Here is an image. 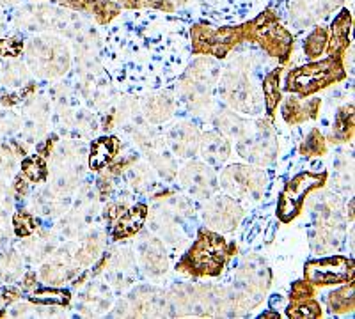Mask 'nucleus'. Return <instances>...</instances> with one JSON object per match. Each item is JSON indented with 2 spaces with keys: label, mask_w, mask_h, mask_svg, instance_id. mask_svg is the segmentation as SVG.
Masks as SVG:
<instances>
[{
  "label": "nucleus",
  "mask_w": 355,
  "mask_h": 319,
  "mask_svg": "<svg viewBox=\"0 0 355 319\" xmlns=\"http://www.w3.org/2000/svg\"><path fill=\"white\" fill-rule=\"evenodd\" d=\"M21 176L28 183H43L49 178V167L44 163V158L40 154L27 156L21 162Z\"/></svg>",
  "instance_id": "obj_31"
},
{
  "label": "nucleus",
  "mask_w": 355,
  "mask_h": 319,
  "mask_svg": "<svg viewBox=\"0 0 355 319\" xmlns=\"http://www.w3.org/2000/svg\"><path fill=\"white\" fill-rule=\"evenodd\" d=\"M121 144L116 137H100L89 147V169L98 172L112 163Z\"/></svg>",
  "instance_id": "obj_24"
},
{
  "label": "nucleus",
  "mask_w": 355,
  "mask_h": 319,
  "mask_svg": "<svg viewBox=\"0 0 355 319\" xmlns=\"http://www.w3.org/2000/svg\"><path fill=\"white\" fill-rule=\"evenodd\" d=\"M218 181L231 197L258 201L265 190L266 176L263 170L256 169V167L230 165L222 170Z\"/></svg>",
  "instance_id": "obj_9"
},
{
  "label": "nucleus",
  "mask_w": 355,
  "mask_h": 319,
  "mask_svg": "<svg viewBox=\"0 0 355 319\" xmlns=\"http://www.w3.org/2000/svg\"><path fill=\"white\" fill-rule=\"evenodd\" d=\"M142 113L153 125L166 121L173 113V100L167 96H151L144 101L142 105Z\"/></svg>",
  "instance_id": "obj_26"
},
{
  "label": "nucleus",
  "mask_w": 355,
  "mask_h": 319,
  "mask_svg": "<svg viewBox=\"0 0 355 319\" xmlns=\"http://www.w3.org/2000/svg\"><path fill=\"white\" fill-rule=\"evenodd\" d=\"M178 2H185V0H178Z\"/></svg>",
  "instance_id": "obj_45"
},
{
  "label": "nucleus",
  "mask_w": 355,
  "mask_h": 319,
  "mask_svg": "<svg viewBox=\"0 0 355 319\" xmlns=\"http://www.w3.org/2000/svg\"><path fill=\"white\" fill-rule=\"evenodd\" d=\"M239 153L243 158H249L252 162L268 163L275 156V140L268 126H263V122H258L254 134H249L242 137V140L236 146Z\"/></svg>",
  "instance_id": "obj_12"
},
{
  "label": "nucleus",
  "mask_w": 355,
  "mask_h": 319,
  "mask_svg": "<svg viewBox=\"0 0 355 319\" xmlns=\"http://www.w3.org/2000/svg\"><path fill=\"white\" fill-rule=\"evenodd\" d=\"M215 126L220 129L224 135H230V137L242 138L249 134V122L240 119L236 113L230 112V110H224V112H218L217 118H215Z\"/></svg>",
  "instance_id": "obj_27"
},
{
  "label": "nucleus",
  "mask_w": 355,
  "mask_h": 319,
  "mask_svg": "<svg viewBox=\"0 0 355 319\" xmlns=\"http://www.w3.org/2000/svg\"><path fill=\"white\" fill-rule=\"evenodd\" d=\"M12 227H15V235L18 238H28L36 233V220H34L33 213H28L27 210H20L12 217Z\"/></svg>",
  "instance_id": "obj_37"
},
{
  "label": "nucleus",
  "mask_w": 355,
  "mask_h": 319,
  "mask_svg": "<svg viewBox=\"0 0 355 319\" xmlns=\"http://www.w3.org/2000/svg\"><path fill=\"white\" fill-rule=\"evenodd\" d=\"M250 39L258 41L266 53L277 57L281 62L288 61L293 46L291 34L275 20L270 11L263 12L254 21H250Z\"/></svg>",
  "instance_id": "obj_7"
},
{
  "label": "nucleus",
  "mask_w": 355,
  "mask_h": 319,
  "mask_svg": "<svg viewBox=\"0 0 355 319\" xmlns=\"http://www.w3.org/2000/svg\"><path fill=\"white\" fill-rule=\"evenodd\" d=\"M327 303L331 312H334V314L354 311V282L350 280V282H347V286L329 293Z\"/></svg>",
  "instance_id": "obj_30"
},
{
  "label": "nucleus",
  "mask_w": 355,
  "mask_h": 319,
  "mask_svg": "<svg viewBox=\"0 0 355 319\" xmlns=\"http://www.w3.org/2000/svg\"><path fill=\"white\" fill-rule=\"evenodd\" d=\"M62 6L73 11L87 12L98 24H109L121 11V6L116 0H59Z\"/></svg>",
  "instance_id": "obj_18"
},
{
  "label": "nucleus",
  "mask_w": 355,
  "mask_h": 319,
  "mask_svg": "<svg viewBox=\"0 0 355 319\" xmlns=\"http://www.w3.org/2000/svg\"><path fill=\"white\" fill-rule=\"evenodd\" d=\"M103 194H105V190L100 192V195H103ZM107 197H110V186H107Z\"/></svg>",
  "instance_id": "obj_43"
},
{
  "label": "nucleus",
  "mask_w": 355,
  "mask_h": 319,
  "mask_svg": "<svg viewBox=\"0 0 355 319\" xmlns=\"http://www.w3.org/2000/svg\"><path fill=\"white\" fill-rule=\"evenodd\" d=\"M18 0H0V6H12L17 4Z\"/></svg>",
  "instance_id": "obj_42"
},
{
  "label": "nucleus",
  "mask_w": 355,
  "mask_h": 319,
  "mask_svg": "<svg viewBox=\"0 0 355 319\" xmlns=\"http://www.w3.org/2000/svg\"><path fill=\"white\" fill-rule=\"evenodd\" d=\"M199 144H201L202 158H205L206 163H210L211 167H220L231 154L230 140H227L224 135L215 134V131L202 135Z\"/></svg>",
  "instance_id": "obj_22"
},
{
  "label": "nucleus",
  "mask_w": 355,
  "mask_h": 319,
  "mask_svg": "<svg viewBox=\"0 0 355 319\" xmlns=\"http://www.w3.org/2000/svg\"><path fill=\"white\" fill-rule=\"evenodd\" d=\"M21 273V259L18 257L15 252H9L0 257V275L6 280L11 282L12 279H17L18 275Z\"/></svg>",
  "instance_id": "obj_38"
},
{
  "label": "nucleus",
  "mask_w": 355,
  "mask_h": 319,
  "mask_svg": "<svg viewBox=\"0 0 355 319\" xmlns=\"http://www.w3.org/2000/svg\"><path fill=\"white\" fill-rule=\"evenodd\" d=\"M350 30L352 15L350 11L343 9L331 24V37L327 43V52L331 55H343L345 50L350 45Z\"/></svg>",
  "instance_id": "obj_23"
},
{
  "label": "nucleus",
  "mask_w": 355,
  "mask_h": 319,
  "mask_svg": "<svg viewBox=\"0 0 355 319\" xmlns=\"http://www.w3.org/2000/svg\"><path fill=\"white\" fill-rule=\"evenodd\" d=\"M322 101L320 98H311V100H300L299 96H290L283 103V119L288 125H302L311 121L318 116Z\"/></svg>",
  "instance_id": "obj_19"
},
{
  "label": "nucleus",
  "mask_w": 355,
  "mask_h": 319,
  "mask_svg": "<svg viewBox=\"0 0 355 319\" xmlns=\"http://www.w3.org/2000/svg\"><path fill=\"white\" fill-rule=\"evenodd\" d=\"M343 0H293L290 6V18L297 27H309L327 17Z\"/></svg>",
  "instance_id": "obj_15"
},
{
  "label": "nucleus",
  "mask_w": 355,
  "mask_h": 319,
  "mask_svg": "<svg viewBox=\"0 0 355 319\" xmlns=\"http://www.w3.org/2000/svg\"><path fill=\"white\" fill-rule=\"evenodd\" d=\"M327 151V144H325V138L320 134V129H311L309 135L306 137V140L300 144V153L304 156H322Z\"/></svg>",
  "instance_id": "obj_36"
},
{
  "label": "nucleus",
  "mask_w": 355,
  "mask_h": 319,
  "mask_svg": "<svg viewBox=\"0 0 355 319\" xmlns=\"http://www.w3.org/2000/svg\"><path fill=\"white\" fill-rule=\"evenodd\" d=\"M347 77L343 69V55H331L323 61H313L306 66L295 68L286 78L288 93L306 98L325 89Z\"/></svg>",
  "instance_id": "obj_2"
},
{
  "label": "nucleus",
  "mask_w": 355,
  "mask_h": 319,
  "mask_svg": "<svg viewBox=\"0 0 355 319\" xmlns=\"http://www.w3.org/2000/svg\"><path fill=\"white\" fill-rule=\"evenodd\" d=\"M250 39V24L240 27L211 28L210 25H196L192 28V46L196 53L226 57L227 52L240 41Z\"/></svg>",
  "instance_id": "obj_5"
},
{
  "label": "nucleus",
  "mask_w": 355,
  "mask_h": 319,
  "mask_svg": "<svg viewBox=\"0 0 355 319\" xmlns=\"http://www.w3.org/2000/svg\"><path fill=\"white\" fill-rule=\"evenodd\" d=\"M327 181V174H313V172H302L299 176H295L288 185L284 186L283 194L279 197L277 204V217L281 222H291L297 219L302 211L304 201L311 192H315L316 188L325 185Z\"/></svg>",
  "instance_id": "obj_8"
},
{
  "label": "nucleus",
  "mask_w": 355,
  "mask_h": 319,
  "mask_svg": "<svg viewBox=\"0 0 355 319\" xmlns=\"http://www.w3.org/2000/svg\"><path fill=\"white\" fill-rule=\"evenodd\" d=\"M218 73L220 69L211 59H198L189 66L180 84L182 96L189 107H202L210 101L211 87L217 82Z\"/></svg>",
  "instance_id": "obj_6"
},
{
  "label": "nucleus",
  "mask_w": 355,
  "mask_h": 319,
  "mask_svg": "<svg viewBox=\"0 0 355 319\" xmlns=\"http://www.w3.org/2000/svg\"><path fill=\"white\" fill-rule=\"evenodd\" d=\"M148 213L150 211L146 204H133V206L126 208L112 224V238L119 241V239L133 238L135 235H139V230L142 229L146 219H148Z\"/></svg>",
  "instance_id": "obj_17"
},
{
  "label": "nucleus",
  "mask_w": 355,
  "mask_h": 319,
  "mask_svg": "<svg viewBox=\"0 0 355 319\" xmlns=\"http://www.w3.org/2000/svg\"><path fill=\"white\" fill-rule=\"evenodd\" d=\"M21 298V293L18 291L17 287H4L0 291V303L2 305H11V303L18 302Z\"/></svg>",
  "instance_id": "obj_40"
},
{
  "label": "nucleus",
  "mask_w": 355,
  "mask_h": 319,
  "mask_svg": "<svg viewBox=\"0 0 355 319\" xmlns=\"http://www.w3.org/2000/svg\"><path fill=\"white\" fill-rule=\"evenodd\" d=\"M71 263L64 257L53 259V261L43 264V268H41V279L46 280L49 284H55V286L71 279Z\"/></svg>",
  "instance_id": "obj_29"
},
{
  "label": "nucleus",
  "mask_w": 355,
  "mask_h": 319,
  "mask_svg": "<svg viewBox=\"0 0 355 319\" xmlns=\"http://www.w3.org/2000/svg\"><path fill=\"white\" fill-rule=\"evenodd\" d=\"M279 77H281V68L274 69L266 75L263 80V101L270 116H274V110L281 101V89H279Z\"/></svg>",
  "instance_id": "obj_32"
},
{
  "label": "nucleus",
  "mask_w": 355,
  "mask_h": 319,
  "mask_svg": "<svg viewBox=\"0 0 355 319\" xmlns=\"http://www.w3.org/2000/svg\"><path fill=\"white\" fill-rule=\"evenodd\" d=\"M28 64L43 78H57L69 68V52L62 39L53 36L36 37L27 48Z\"/></svg>",
  "instance_id": "obj_3"
},
{
  "label": "nucleus",
  "mask_w": 355,
  "mask_h": 319,
  "mask_svg": "<svg viewBox=\"0 0 355 319\" xmlns=\"http://www.w3.org/2000/svg\"><path fill=\"white\" fill-rule=\"evenodd\" d=\"M288 316H290V318H318V316H322V307H320V303L311 296V298L293 302V305H290V309H288Z\"/></svg>",
  "instance_id": "obj_35"
},
{
  "label": "nucleus",
  "mask_w": 355,
  "mask_h": 319,
  "mask_svg": "<svg viewBox=\"0 0 355 319\" xmlns=\"http://www.w3.org/2000/svg\"><path fill=\"white\" fill-rule=\"evenodd\" d=\"M354 137V105H347L336 112L332 126V140L348 142Z\"/></svg>",
  "instance_id": "obj_28"
},
{
  "label": "nucleus",
  "mask_w": 355,
  "mask_h": 319,
  "mask_svg": "<svg viewBox=\"0 0 355 319\" xmlns=\"http://www.w3.org/2000/svg\"><path fill=\"white\" fill-rule=\"evenodd\" d=\"M137 255L142 270L146 271V275H150L151 279H160L162 275H166L169 259H167L166 246L160 238L144 236L139 241Z\"/></svg>",
  "instance_id": "obj_14"
},
{
  "label": "nucleus",
  "mask_w": 355,
  "mask_h": 319,
  "mask_svg": "<svg viewBox=\"0 0 355 319\" xmlns=\"http://www.w3.org/2000/svg\"><path fill=\"white\" fill-rule=\"evenodd\" d=\"M167 140H169V146L173 147L176 156L189 158L196 154L201 138H199L198 128L182 122V125H176L169 129Z\"/></svg>",
  "instance_id": "obj_20"
},
{
  "label": "nucleus",
  "mask_w": 355,
  "mask_h": 319,
  "mask_svg": "<svg viewBox=\"0 0 355 319\" xmlns=\"http://www.w3.org/2000/svg\"><path fill=\"white\" fill-rule=\"evenodd\" d=\"M202 210V220L211 230H220V233H231L243 217V210L239 202L231 195H215L208 197Z\"/></svg>",
  "instance_id": "obj_11"
},
{
  "label": "nucleus",
  "mask_w": 355,
  "mask_h": 319,
  "mask_svg": "<svg viewBox=\"0 0 355 319\" xmlns=\"http://www.w3.org/2000/svg\"><path fill=\"white\" fill-rule=\"evenodd\" d=\"M132 302V316H160L162 309L166 307V298L164 293L155 289V287H139L130 296Z\"/></svg>",
  "instance_id": "obj_21"
},
{
  "label": "nucleus",
  "mask_w": 355,
  "mask_h": 319,
  "mask_svg": "<svg viewBox=\"0 0 355 319\" xmlns=\"http://www.w3.org/2000/svg\"><path fill=\"white\" fill-rule=\"evenodd\" d=\"M110 307V293L109 287L96 282L82 293L80 296V311L89 316H98L105 312Z\"/></svg>",
  "instance_id": "obj_25"
},
{
  "label": "nucleus",
  "mask_w": 355,
  "mask_h": 319,
  "mask_svg": "<svg viewBox=\"0 0 355 319\" xmlns=\"http://www.w3.org/2000/svg\"><path fill=\"white\" fill-rule=\"evenodd\" d=\"M105 275H109L110 282L116 287L130 286L133 282V275H135V257L130 254V250H114L105 257Z\"/></svg>",
  "instance_id": "obj_16"
},
{
  "label": "nucleus",
  "mask_w": 355,
  "mask_h": 319,
  "mask_svg": "<svg viewBox=\"0 0 355 319\" xmlns=\"http://www.w3.org/2000/svg\"><path fill=\"white\" fill-rule=\"evenodd\" d=\"M2 25H4V17H2V12H0V30H2Z\"/></svg>",
  "instance_id": "obj_44"
},
{
  "label": "nucleus",
  "mask_w": 355,
  "mask_h": 319,
  "mask_svg": "<svg viewBox=\"0 0 355 319\" xmlns=\"http://www.w3.org/2000/svg\"><path fill=\"white\" fill-rule=\"evenodd\" d=\"M247 68H249V64L243 59H239L231 66H227L226 73H224L220 85H218V91H220L222 98L231 107L239 109L240 112L258 113L259 100L252 89Z\"/></svg>",
  "instance_id": "obj_4"
},
{
  "label": "nucleus",
  "mask_w": 355,
  "mask_h": 319,
  "mask_svg": "<svg viewBox=\"0 0 355 319\" xmlns=\"http://www.w3.org/2000/svg\"><path fill=\"white\" fill-rule=\"evenodd\" d=\"M234 250L236 246L227 243L220 235L201 230L198 239L178 261L176 270L190 277H217Z\"/></svg>",
  "instance_id": "obj_1"
},
{
  "label": "nucleus",
  "mask_w": 355,
  "mask_h": 319,
  "mask_svg": "<svg viewBox=\"0 0 355 319\" xmlns=\"http://www.w3.org/2000/svg\"><path fill=\"white\" fill-rule=\"evenodd\" d=\"M28 300L33 303H40V305H68L69 300H71V295L64 289H40V291H34L33 295L28 296Z\"/></svg>",
  "instance_id": "obj_34"
},
{
  "label": "nucleus",
  "mask_w": 355,
  "mask_h": 319,
  "mask_svg": "<svg viewBox=\"0 0 355 319\" xmlns=\"http://www.w3.org/2000/svg\"><path fill=\"white\" fill-rule=\"evenodd\" d=\"M180 183L194 197H210L217 190V176L211 167L199 162H190L180 170Z\"/></svg>",
  "instance_id": "obj_13"
},
{
  "label": "nucleus",
  "mask_w": 355,
  "mask_h": 319,
  "mask_svg": "<svg viewBox=\"0 0 355 319\" xmlns=\"http://www.w3.org/2000/svg\"><path fill=\"white\" fill-rule=\"evenodd\" d=\"M24 50V41L20 37H4L0 39V55L2 57H18Z\"/></svg>",
  "instance_id": "obj_39"
},
{
  "label": "nucleus",
  "mask_w": 355,
  "mask_h": 319,
  "mask_svg": "<svg viewBox=\"0 0 355 319\" xmlns=\"http://www.w3.org/2000/svg\"><path fill=\"white\" fill-rule=\"evenodd\" d=\"M306 282L311 286H339V284L350 282L354 277V261L343 255H334V257L316 259L306 264Z\"/></svg>",
  "instance_id": "obj_10"
},
{
  "label": "nucleus",
  "mask_w": 355,
  "mask_h": 319,
  "mask_svg": "<svg viewBox=\"0 0 355 319\" xmlns=\"http://www.w3.org/2000/svg\"><path fill=\"white\" fill-rule=\"evenodd\" d=\"M327 28L316 27L315 30L307 36V39L304 41V53H306V57H309L311 61H316V59H320V55L327 50Z\"/></svg>",
  "instance_id": "obj_33"
},
{
  "label": "nucleus",
  "mask_w": 355,
  "mask_h": 319,
  "mask_svg": "<svg viewBox=\"0 0 355 319\" xmlns=\"http://www.w3.org/2000/svg\"><path fill=\"white\" fill-rule=\"evenodd\" d=\"M33 286H36V273L34 271H27L24 277V287L25 289H31Z\"/></svg>",
  "instance_id": "obj_41"
}]
</instances>
